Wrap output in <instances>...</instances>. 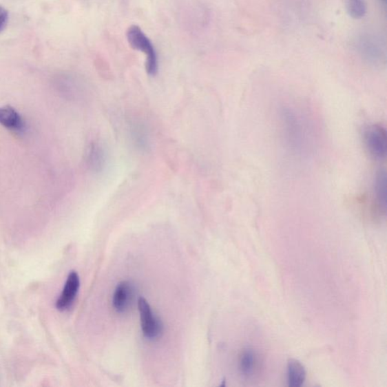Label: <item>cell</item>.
I'll return each mask as SVG.
<instances>
[{
  "mask_svg": "<svg viewBox=\"0 0 387 387\" xmlns=\"http://www.w3.org/2000/svg\"><path fill=\"white\" fill-rule=\"evenodd\" d=\"M127 38L132 48L145 54L147 74L151 76H156L158 72V59L156 48L150 39L137 25H132L128 28Z\"/></svg>",
  "mask_w": 387,
  "mask_h": 387,
  "instance_id": "cell-1",
  "label": "cell"
},
{
  "mask_svg": "<svg viewBox=\"0 0 387 387\" xmlns=\"http://www.w3.org/2000/svg\"><path fill=\"white\" fill-rule=\"evenodd\" d=\"M364 142L368 152L375 158L384 159L387 153V135L386 129L380 125L367 127L364 131Z\"/></svg>",
  "mask_w": 387,
  "mask_h": 387,
  "instance_id": "cell-2",
  "label": "cell"
},
{
  "mask_svg": "<svg viewBox=\"0 0 387 387\" xmlns=\"http://www.w3.org/2000/svg\"><path fill=\"white\" fill-rule=\"evenodd\" d=\"M138 307L140 313L141 328L144 336L149 339L159 338L164 326L158 317L154 315L149 302L140 297L138 300Z\"/></svg>",
  "mask_w": 387,
  "mask_h": 387,
  "instance_id": "cell-3",
  "label": "cell"
},
{
  "mask_svg": "<svg viewBox=\"0 0 387 387\" xmlns=\"http://www.w3.org/2000/svg\"><path fill=\"white\" fill-rule=\"evenodd\" d=\"M80 286L79 275L75 271H72L69 273L63 292L56 301V307L59 311H66L72 306L79 292Z\"/></svg>",
  "mask_w": 387,
  "mask_h": 387,
  "instance_id": "cell-4",
  "label": "cell"
},
{
  "mask_svg": "<svg viewBox=\"0 0 387 387\" xmlns=\"http://www.w3.org/2000/svg\"><path fill=\"white\" fill-rule=\"evenodd\" d=\"M135 287L128 281L119 283L116 287L113 295V306L119 313H125L134 304L135 299Z\"/></svg>",
  "mask_w": 387,
  "mask_h": 387,
  "instance_id": "cell-5",
  "label": "cell"
},
{
  "mask_svg": "<svg viewBox=\"0 0 387 387\" xmlns=\"http://www.w3.org/2000/svg\"><path fill=\"white\" fill-rule=\"evenodd\" d=\"M238 365L242 375L246 378H251L259 371L260 355L252 348H245L240 354Z\"/></svg>",
  "mask_w": 387,
  "mask_h": 387,
  "instance_id": "cell-6",
  "label": "cell"
},
{
  "mask_svg": "<svg viewBox=\"0 0 387 387\" xmlns=\"http://www.w3.org/2000/svg\"><path fill=\"white\" fill-rule=\"evenodd\" d=\"M107 161L105 147L99 143H92L87 153V162L89 167L95 173L102 172Z\"/></svg>",
  "mask_w": 387,
  "mask_h": 387,
  "instance_id": "cell-7",
  "label": "cell"
},
{
  "mask_svg": "<svg viewBox=\"0 0 387 387\" xmlns=\"http://www.w3.org/2000/svg\"><path fill=\"white\" fill-rule=\"evenodd\" d=\"M0 125L8 129L21 131L25 123L20 114L10 105L0 107Z\"/></svg>",
  "mask_w": 387,
  "mask_h": 387,
  "instance_id": "cell-8",
  "label": "cell"
},
{
  "mask_svg": "<svg viewBox=\"0 0 387 387\" xmlns=\"http://www.w3.org/2000/svg\"><path fill=\"white\" fill-rule=\"evenodd\" d=\"M306 373L303 365L297 359L288 362V383L289 386L300 387L306 381Z\"/></svg>",
  "mask_w": 387,
  "mask_h": 387,
  "instance_id": "cell-9",
  "label": "cell"
},
{
  "mask_svg": "<svg viewBox=\"0 0 387 387\" xmlns=\"http://www.w3.org/2000/svg\"><path fill=\"white\" fill-rule=\"evenodd\" d=\"M386 174L384 170L379 172L375 181V195L377 204L381 211L386 208Z\"/></svg>",
  "mask_w": 387,
  "mask_h": 387,
  "instance_id": "cell-10",
  "label": "cell"
},
{
  "mask_svg": "<svg viewBox=\"0 0 387 387\" xmlns=\"http://www.w3.org/2000/svg\"><path fill=\"white\" fill-rule=\"evenodd\" d=\"M361 43V49L364 56L371 61V63H377L382 59L383 52H381V48H379L377 44H375L373 39H366L365 41Z\"/></svg>",
  "mask_w": 387,
  "mask_h": 387,
  "instance_id": "cell-11",
  "label": "cell"
},
{
  "mask_svg": "<svg viewBox=\"0 0 387 387\" xmlns=\"http://www.w3.org/2000/svg\"><path fill=\"white\" fill-rule=\"evenodd\" d=\"M348 13L355 19H361L367 12L365 0H344Z\"/></svg>",
  "mask_w": 387,
  "mask_h": 387,
  "instance_id": "cell-12",
  "label": "cell"
},
{
  "mask_svg": "<svg viewBox=\"0 0 387 387\" xmlns=\"http://www.w3.org/2000/svg\"><path fill=\"white\" fill-rule=\"evenodd\" d=\"M133 132V136L135 138V141L140 146L145 147L147 145V135L145 130L142 126H136L132 129Z\"/></svg>",
  "mask_w": 387,
  "mask_h": 387,
  "instance_id": "cell-13",
  "label": "cell"
},
{
  "mask_svg": "<svg viewBox=\"0 0 387 387\" xmlns=\"http://www.w3.org/2000/svg\"><path fill=\"white\" fill-rule=\"evenodd\" d=\"M8 20H9V13L3 7L0 6V32L6 28Z\"/></svg>",
  "mask_w": 387,
  "mask_h": 387,
  "instance_id": "cell-14",
  "label": "cell"
},
{
  "mask_svg": "<svg viewBox=\"0 0 387 387\" xmlns=\"http://www.w3.org/2000/svg\"><path fill=\"white\" fill-rule=\"evenodd\" d=\"M381 1H382L384 3H386V0H381Z\"/></svg>",
  "mask_w": 387,
  "mask_h": 387,
  "instance_id": "cell-15",
  "label": "cell"
}]
</instances>
